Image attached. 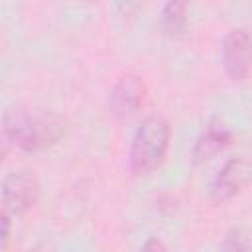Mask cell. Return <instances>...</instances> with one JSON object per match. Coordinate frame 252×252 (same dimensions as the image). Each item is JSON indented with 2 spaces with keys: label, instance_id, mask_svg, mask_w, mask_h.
<instances>
[{
  "label": "cell",
  "instance_id": "obj_12",
  "mask_svg": "<svg viewBox=\"0 0 252 252\" xmlns=\"http://www.w3.org/2000/svg\"><path fill=\"white\" fill-rule=\"evenodd\" d=\"M30 252H47V250H30Z\"/></svg>",
  "mask_w": 252,
  "mask_h": 252
},
{
  "label": "cell",
  "instance_id": "obj_2",
  "mask_svg": "<svg viewBox=\"0 0 252 252\" xmlns=\"http://www.w3.org/2000/svg\"><path fill=\"white\" fill-rule=\"evenodd\" d=\"M171 138L169 122L159 114H150L134 132L130 144V167L136 175H148L158 169L167 154Z\"/></svg>",
  "mask_w": 252,
  "mask_h": 252
},
{
  "label": "cell",
  "instance_id": "obj_10",
  "mask_svg": "<svg viewBox=\"0 0 252 252\" xmlns=\"http://www.w3.org/2000/svg\"><path fill=\"white\" fill-rule=\"evenodd\" d=\"M138 252H167V246L159 238H148Z\"/></svg>",
  "mask_w": 252,
  "mask_h": 252
},
{
  "label": "cell",
  "instance_id": "obj_1",
  "mask_svg": "<svg viewBox=\"0 0 252 252\" xmlns=\"http://www.w3.org/2000/svg\"><path fill=\"white\" fill-rule=\"evenodd\" d=\"M4 140L24 152H37L55 144L65 134V122L57 114H32L22 108H10L2 120Z\"/></svg>",
  "mask_w": 252,
  "mask_h": 252
},
{
  "label": "cell",
  "instance_id": "obj_9",
  "mask_svg": "<svg viewBox=\"0 0 252 252\" xmlns=\"http://www.w3.org/2000/svg\"><path fill=\"white\" fill-rule=\"evenodd\" d=\"M222 252H252V242L242 228H232L222 242Z\"/></svg>",
  "mask_w": 252,
  "mask_h": 252
},
{
  "label": "cell",
  "instance_id": "obj_4",
  "mask_svg": "<svg viewBox=\"0 0 252 252\" xmlns=\"http://www.w3.org/2000/svg\"><path fill=\"white\" fill-rule=\"evenodd\" d=\"M252 179V161L246 156H236L224 161L211 181V197L217 203L236 197Z\"/></svg>",
  "mask_w": 252,
  "mask_h": 252
},
{
  "label": "cell",
  "instance_id": "obj_11",
  "mask_svg": "<svg viewBox=\"0 0 252 252\" xmlns=\"http://www.w3.org/2000/svg\"><path fill=\"white\" fill-rule=\"evenodd\" d=\"M8 240H10V215L2 211V248L8 246Z\"/></svg>",
  "mask_w": 252,
  "mask_h": 252
},
{
  "label": "cell",
  "instance_id": "obj_3",
  "mask_svg": "<svg viewBox=\"0 0 252 252\" xmlns=\"http://www.w3.org/2000/svg\"><path fill=\"white\" fill-rule=\"evenodd\" d=\"M39 199V181L33 171L18 169L4 177L2 181V211L8 215L28 213Z\"/></svg>",
  "mask_w": 252,
  "mask_h": 252
},
{
  "label": "cell",
  "instance_id": "obj_6",
  "mask_svg": "<svg viewBox=\"0 0 252 252\" xmlns=\"http://www.w3.org/2000/svg\"><path fill=\"white\" fill-rule=\"evenodd\" d=\"M144 98H146L144 81L136 75H124L112 87L108 96V106L114 116L128 118L140 110V106L144 104Z\"/></svg>",
  "mask_w": 252,
  "mask_h": 252
},
{
  "label": "cell",
  "instance_id": "obj_7",
  "mask_svg": "<svg viewBox=\"0 0 252 252\" xmlns=\"http://www.w3.org/2000/svg\"><path fill=\"white\" fill-rule=\"evenodd\" d=\"M232 140V132L230 128L220 122V120H211L203 132L199 134L195 146H193V161L195 163H205L209 159H213L215 156H219Z\"/></svg>",
  "mask_w": 252,
  "mask_h": 252
},
{
  "label": "cell",
  "instance_id": "obj_5",
  "mask_svg": "<svg viewBox=\"0 0 252 252\" xmlns=\"http://www.w3.org/2000/svg\"><path fill=\"white\" fill-rule=\"evenodd\" d=\"M222 65L230 79L242 81L252 69V33L246 28H234L222 41Z\"/></svg>",
  "mask_w": 252,
  "mask_h": 252
},
{
  "label": "cell",
  "instance_id": "obj_8",
  "mask_svg": "<svg viewBox=\"0 0 252 252\" xmlns=\"http://www.w3.org/2000/svg\"><path fill=\"white\" fill-rule=\"evenodd\" d=\"M159 24L167 33H181L187 26V8L183 2H167L161 8Z\"/></svg>",
  "mask_w": 252,
  "mask_h": 252
}]
</instances>
